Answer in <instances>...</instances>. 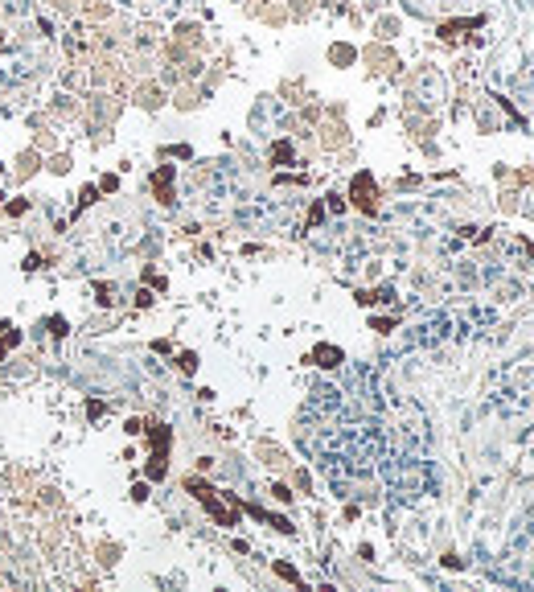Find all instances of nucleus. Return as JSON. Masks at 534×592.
I'll return each mask as SVG.
<instances>
[{
	"label": "nucleus",
	"mask_w": 534,
	"mask_h": 592,
	"mask_svg": "<svg viewBox=\"0 0 534 592\" xmlns=\"http://www.w3.org/2000/svg\"><path fill=\"white\" fill-rule=\"evenodd\" d=\"M317 362H321V366H337V362H341V350H333V345H321V350H317Z\"/></svg>",
	"instance_id": "f257e3e1"
}]
</instances>
